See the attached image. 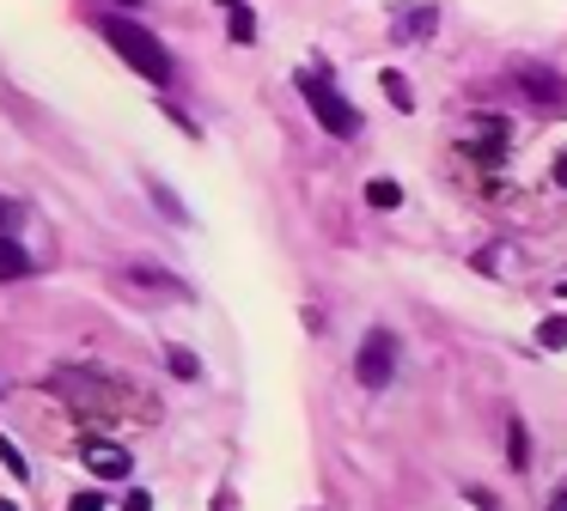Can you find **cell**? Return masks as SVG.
Listing matches in <instances>:
<instances>
[{
  "instance_id": "3957f363",
  "label": "cell",
  "mask_w": 567,
  "mask_h": 511,
  "mask_svg": "<svg viewBox=\"0 0 567 511\" xmlns=\"http://www.w3.org/2000/svg\"><path fill=\"white\" fill-rule=\"evenodd\" d=\"M50 389L68 401V408L80 414V420H111L116 414V389H104L99 377H74V372H55Z\"/></svg>"
},
{
  "instance_id": "2e32d148",
  "label": "cell",
  "mask_w": 567,
  "mask_h": 511,
  "mask_svg": "<svg viewBox=\"0 0 567 511\" xmlns=\"http://www.w3.org/2000/svg\"><path fill=\"white\" fill-rule=\"evenodd\" d=\"M233 43H257V19L245 7H233Z\"/></svg>"
},
{
  "instance_id": "277c9868",
  "label": "cell",
  "mask_w": 567,
  "mask_h": 511,
  "mask_svg": "<svg viewBox=\"0 0 567 511\" xmlns=\"http://www.w3.org/2000/svg\"><path fill=\"white\" fill-rule=\"evenodd\" d=\"M391 372H396V341L384 335V328H372L367 341H360V359H354V377L367 389H384L391 384Z\"/></svg>"
},
{
  "instance_id": "8fae6325",
  "label": "cell",
  "mask_w": 567,
  "mask_h": 511,
  "mask_svg": "<svg viewBox=\"0 0 567 511\" xmlns=\"http://www.w3.org/2000/svg\"><path fill=\"white\" fill-rule=\"evenodd\" d=\"M135 280H141V286H153V292H165V299H189V292L177 286L172 274H159V268H135Z\"/></svg>"
},
{
  "instance_id": "5bb4252c",
  "label": "cell",
  "mask_w": 567,
  "mask_h": 511,
  "mask_svg": "<svg viewBox=\"0 0 567 511\" xmlns=\"http://www.w3.org/2000/svg\"><path fill=\"white\" fill-rule=\"evenodd\" d=\"M384 92H391V104H396V109H415V92H409L403 73H384Z\"/></svg>"
},
{
  "instance_id": "8992f818",
  "label": "cell",
  "mask_w": 567,
  "mask_h": 511,
  "mask_svg": "<svg viewBox=\"0 0 567 511\" xmlns=\"http://www.w3.org/2000/svg\"><path fill=\"white\" fill-rule=\"evenodd\" d=\"M440 31V7H396L391 12V43H427Z\"/></svg>"
},
{
  "instance_id": "cb8c5ba5",
  "label": "cell",
  "mask_w": 567,
  "mask_h": 511,
  "mask_svg": "<svg viewBox=\"0 0 567 511\" xmlns=\"http://www.w3.org/2000/svg\"><path fill=\"white\" fill-rule=\"evenodd\" d=\"M220 7H226V12H233V7H238V0H220Z\"/></svg>"
},
{
  "instance_id": "9c48e42d",
  "label": "cell",
  "mask_w": 567,
  "mask_h": 511,
  "mask_svg": "<svg viewBox=\"0 0 567 511\" xmlns=\"http://www.w3.org/2000/svg\"><path fill=\"white\" fill-rule=\"evenodd\" d=\"M367 201L372 207H396V201H403V182H396V177H372L367 182Z\"/></svg>"
},
{
  "instance_id": "ac0fdd59",
  "label": "cell",
  "mask_w": 567,
  "mask_h": 511,
  "mask_svg": "<svg viewBox=\"0 0 567 511\" xmlns=\"http://www.w3.org/2000/svg\"><path fill=\"white\" fill-rule=\"evenodd\" d=\"M68 511H111V505H104L99 493H74V505H68Z\"/></svg>"
},
{
  "instance_id": "e0dca14e",
  "label": "cell",
  "mask_w": 567,
  "mask_h": 511,
  "mask_svg": "<svg viewBox=\"0 0 567 511\" xmlns=\"http://www.w3.org/2000/svg\"><path fill=\"white\" fill-rule=\"evenodd\" d=\"M506 457H513V469H525L530 462V450H525V426L513 420V438H506Z\"/></svg>"
},
{
  "instance_id": "603a6c76",
  "label": "cell",
  "mask_w": 567,
  "mask_h": 511,
  "mask_svg": "<svg viewBox=\"0 0 567 511\" xmlns=\"http://www.w3.org/2000/svg\"><path fill=\"white\" fill-rule=\"evenodd\" d=\"M0 511H19V505H13V499H0Z\"/></svg>"
},
{
  "instance_id": "7402d4cb",
  "label": "cell",
  "mask_w": 567,
  "mask_h": 511,
  "mask_svg": "<svg viewBox=\"0 0 567 511\" xmlns=\"http://www.w3.org/2000/svg\"><path fill=\"white\" fill-rule=\"evenodd\" d=\"M7 219H13V207H7V201H0V226H7Z\"/></svg>"
},
{
  "instance_id": "52a82bcc",
  "label": "cell",
  "mask_w": 567,
  "mask_h": 511,
  "mask_svg": "<svg viewBox=\"0 0 567 511\" xmlns=\"http://www.w3.org/2000/svg\"><path fill=\"white\" fill-rule=\"evenodd\" d=\"M518 85H525L530 97H543V104H561V73L537 67V61H518Z\"/></svg>"
},
{
  "instance_id": "6da1fadb",
  "label": "cell",
  "mask_w": 567,
  "mask_h": 511,
  "mask_svg": "<svg viewBox=\"0 0 567 511\" xmlns=\"http://www.w3.org/2000/svg\"><path fill=\"white\" fill-rule=\"evenodd\" d=\"M99 36H104V43H111L116 55H123V61H128V67H135L147 85H172V55L159 49V36H153L147 24L104 12V19H99Z\"/></svg>"
},
{
  "instance_id": "44dd1931",
  "label": "cell",
  "mask_w": 567,
  "mask_h": 511,
  "mask_svg": "<svg viewBox=\"0 0 567 511\" xmlns=\"http://www.w3.org/2000/svg\"><path fill=\"white\" fill-rule=\"evenodd\" d=\"M549 511H567V493H555V499H549Z\"/></svg>"
},
{
  "instance_id": "d4e9b609",
  "label": "cell",
  "mask_w": 567,
  "mask_h": 511,
  "mask_svg": "<svg viewBox=\"0 0 567 511\" xmlns=\"http://www.w3.org/2000/svg\"><path fill=\"white\" fill-rule=\"evenodd\" d=\"M123 7H141V0H123Z\"/></svg>"
},
{
  "instance_id": "4fadbf2b",
  "label": "cell",
  "mask_w": 567,
  "mask_h": 511,
  "mask_svg": "<svg viewBox=\"0 0 567 511\" xmlns=\"http://www.w3.org/2000/svg\"><path fill=\"white\" fill-rule=\"evenodd\" d=\"M147 189H153V201H159V213H165V219H177V226H184V219H189V213H184V201H177V195L165 189V182H147Z\"/></svg>"
},
{
  "instance_id": "7c38bea8",
  "label": "cell",
  "mask_w": 567,
  "mask_h": 511,
  "mask_svg": "<svg viewBox=\"0 0 567 511\" xmlns=\"http://www.w3.org/2000/svg\"><path fill=\"white\" fill-rule=\"evenodd\" d=\"M165 365H172L177 377H202V359L189 347H165Z\"/></svg>"
},
{
  "instance_id": "ffe728a7",
  "label": "cell",
  "mask_w": 567,
  "mask_h": 511,
  "mask_svg": "<svg viewBox=\"0 0 567 511\" xmlns=\"http://www.w3.org/2000/svg\"><path fill=\"white\" fill-rule=\"evenodd\" d=\"M555 182H561V189H567V153L555 158Z\"/></svg>"
},
{
  "instance_id": "30bf717a",
  "label": "cell",
  "mask_w": 567,
  "mask_h": 511,
  "mask_svg": "<svg viewBox=\"0 0 567 511\" xmlns=\"http://www.w3.org/2000/svg\"><path fill=\"white\" fill-rule=\"evenodd\" d=\"M0 462H7V474H13V481H31V462H25V450H19L7 432H0Z\"/></svg>"
},
{
  "instance_id": "5b68a950",
  "label": "cell",
  "mask_w": 567,
  "mask_h": 511,
  "mask_svg": "<svg viewBox=\"0 0 567 511\" xmlns=\"http://www.w3.org/2000/svg\"><path fill=\"white\" fill-rule=\"evenodd\" d=\"M80 462H86L99 481H128V469H135V457H128L123 445H111V438H99V432L80 438Z\"/></svg>"
},
{
  "instance_id": "9a60e30c",
  "label": "cell",
  "mask_w": 567,
  "mask_h": 511,
  "mask_svg": "<svg viewBox=\"0 0 567 511\" xmlns=\"http://www.w3.org/2000/svg\"><path fill=\"white\" fill-rule=\"evenodd\" d=\"M537 341H543L549 353H555V347H567V316H549V323L537 328Z\"/></svg>"
},
{
  "instance_id": "7a4b0ae2",
  "label": "cell",
  "mask_w": 567,
  "mask_h": 511,
  "mask_svg": "<svg viewBox=\"0 0 567 511\" xmlns=\"http://www.w3.org/2000/svg\"><path fill=\"white\" fill-rule=\"evenodd\" d=\"M299 97H306V104H311V116H318L330 134H360L354 104H348V97L336 92L330 80H318V73H299Z\"/></svg>"
},
{
  "instance_id": "d6986e66",
  "label": "cell",
  "mask_w": 567,
  "mask_h": 511,
  "mask_svg": "<svg viewBox=\"0 0 567 511\" xmlns=\"http://www.w3.org/2000/svg\"><path fill=\"white\" fill-rule=\"evenodd\" d=\"M128 511H153V499H147V493H141V487H135V493H128Z\"/></svg>"
},
{
  "instance_id": "ba28073f",
  "label": "cell",
  "mask_w": 567,
  "mask_h": 511,
  "mask_svg": "<svg viewBox=\"0 0 567 511\" xmlns=\"http://www.w3.org/2000/svg\"><path fill=\"white\" fill-rule=\"evenodd\" d=\"M19 274H31V255L19 250V238L0 231V280H19Z\"/></svg>"
}]
</instances>
